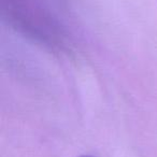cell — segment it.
<instances>
[{"instance_id": "1", "label": "cell", "mask_w": 157, "mask_h": 157, "mask_svg": "<svg viewBox=\"0 0 157 157\" xmlns=\"http://www.w3.org/2000/svg\"><path fill=\"white\" fill-rule=\"evenodd\" d=\"M80 157H93V156H90V155H83V156H80Z\"/></svg>"}]
</instances>
